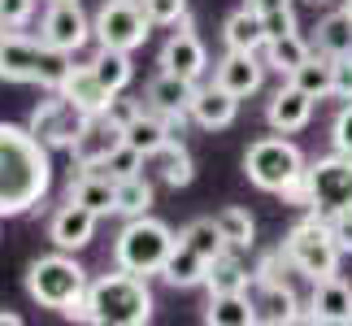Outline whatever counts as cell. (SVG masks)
I'll return each instance as SVG.
<instances>
[{
    "label": "cell",
    "instance_id": "1",
    "mask_svg": "<svg viewBox=\"0 0 352 326\" xmlns=\"http://www.w3.org/2000/svg\"><path fill=\"white\" fill-rule=\"evenodd\" d=\"M52 192V153L31 127L0 122V217L31 213Z\"/></svg>",
    "mask_w": 352,
    "mask_h": 326
},
{
    "label": "cell",
    "instance_id": "2",
    "mask_svg": "<svg viewBox=\"0 0 352 326\" xmlns=\"http://www.w3.org/2000/svg\"><path fill=\"white\" fill-rule=\"evenodd\" d=\"M153 292H148L144 274L131 270H113V274L91 279L87 301L78 309V322L91 326H148L153 322Z\"/></svg>",
    "mask_w": 352,
    "mask_h": 326
},
{
    "label": "cell",
    "instance_id": "3",
    "mask_svg": "<svg viewBox=\"0 0 352 326\" xmlns=\"http://www.w3.org/2000/svg\"><path fill=\"white\" fill-rule=\"evenodd\" d=\"M87 270L74 261V252H48V257H35L31 270H26V296L44 309H57L65 318H78V309L87 301Z\"/></svg>",
    "mask_w": 352,
    "mask_h": 326
},
{
    "label": "cell",
    "instance_id": "4",
    "mask_svg": "<svg viewBox=\"0 0 352 326\" xmlns=\"http://www.w3.org/2000/svg\"><path fill=\"white\" fill-rule=\"evenodd\" d=\"M70 57L44 44L39 35L26 31H5L0 35V78L18 87H39V91H57Z\"/></svg>",
    "mask_w": 352,
    "mask_h": 326
},
{
    "label": "cell",
    "instance_id": "5",
    "mask_svg": "<svg viewBox=\"0 0 352 326\" xmlns=\"http://www.w3.org/2000/svg\"><path fill=\"white\" fill-rule=\"evenodd\" d=\"M174 243H179V235H174L166 222H157L153 213L126 217V226H122L118 239H113V265L153 279V274H161V265H166Z\"/></svg>",
    "mask_w": 352,
    "mask_h": 326
},
{
    "label": "cell",
    "instance_id": "6",
    "mask_svg": "<svg viewBox=\"0 0 352 326\" xmlns=\"http://www.w3.org/2000/svg\"><path fill=\"white\" fill-rule=\"evenodd\" d=\"M283 252H287V261L296 274L305 279H327V274H340V243L331 235V217L322 213H305L300 222L287 230V239H283Z\"/></svg>",
    "mask_w": 352,
    "mask_h": 326
},
{
    "label": "cell",
    "instance_id": "7",
    "mask_svg": "<svg viewBox=\"0 0 352 326\" xmlns=\"http://www.w3.org/2000/svg\"><path fill=\"white\" fill-rule=\"evenodd\" d=\"M243 174H248V183L256 192L283 196V187L305 174V153L274 131V135H265V140L248 144V153H243Z\"/></svg>",
    "mask_w": 352,
    "mask_h": 326
},
{
    "label": "cell",
    "instance_id": "8",
    "mask_svg": "<svg viewBox=\"0 0 352 326\" xmlns=\"http://www.w3.org/2000/svg\"><path fill=\"white\" fill-rule=\"evenodd\" d=\"M148 31H153V22H148L140 0H104L96 9V18H91V39H96V48L135 52V48H144Z\"/></svg>",
    "mask_w": 352,
    "mask_h": 326
},
{
    "label": "cell",
    "instance_id": "9",
    "mask_svg": "<svg viewBox=\"0 0 352 326\" xmlns=\"http://www.w3.org/2000/svg\"><path fill=\"white\" fill-rule=\"evenodd\" d=\"M305 179H309V196H314L309 213L331 217V213L352 209V157L348 153H331V157L309 161Z\"/></svg>",
    "mask_w": 352,
    "mask_h": 326
},
{
    "label": "cell",
    "instance_id": "10",
    "mask_svg": "<svg viewBox=\"0 0 352 326\" xmlns=\"http://www.w3.org/2000/svg\"><path fill=\"white\" fill-rule=\"evenodd\" d=\"M26 127H31V135L48 148V153H70L74 135H78V127H83V113H78L61 91H48V96L31 109Z\"/></svg>",
    "mask_w": 352,
    "mask_h": 326
},
{
    "label": "cell",
    "instance_id": "11",
    "mask_svg": "<svg viewBox=\"0 0 352 326\" xmlns=\"http://www.w3.org/2000/svg\"><path fill=\"white\" fill-rule=\"evenodd\" d=\"M39 39L52 44L57 52L65 57H74V52H83L91 44V18L87 9L78 5V0H52L44 22H39Z\"/></svg>",
    "mask_w": 352,
    "mask_h": 326
},
{
    "label": "cell",
    "instance_id": "12",
    "mask_svg": "<svg viewBox=\"0 0 352 326\" xmlns=\"http://www.w3.org/2000/svg\"><path fill=\"white\" fill-rule=\"evenodd\" d=\"M157 65H161V70H170V74L192 78V83H200V78L209 74V48H205V39L192 31V22H179V31L161 44Z\"/></svg>",
    "mask_w": 352,
    "mask_h": 326
},
{
    "label": "cell",
    "instance_id": "13",
    "mask_svg": "<svg viewBox=\"0 0 352 326\" xmlns=\"http://www.w3.org/2000/svg\"><path fill=\"white\" fill-rule=\"evenodd\" d=\"M213 83H218L222 91H231L235 100H248L261 91L265 83V61H261V52H235V48H226V57L213 65Z\"/></svg>",
    "mask_w": 352,
    "mask_h": 326
},
{
    "label": "cell",
    "instance_id": "14",
    "mask_svg": "<svg viewBox=\"0 0 352 326\" xmlns=\"http://www.w3.org/2000/svg\"><path fill=\"white\" fill-rule=\"evenodd\" d=\"M57 91H61V96L70 100L83 118H87V113H104V109H109V100H113V91L96 78L91 61H74V57H70V65H65Z\"/></svg>",
    "mask_w": 352,
    "mask_h": 326
},
{
    "label": "cell",
    "instance_id": "15",
    "mask_svg": "<svg viewBox=\"0 0 352 326\" xmlns=\"http://www.w3.org/2000/svg\"><path fill=\"white\" fill-rule=\"evenodd\" d=\"M118 144H122V122H113L109 113H87L70 144V157L74 166H100Z\"/></svg>",
    "mask_w": 352,
    "mask_h": 326
},
{
    "label": "cell",
    "instance_id": "16",
    "mask_svg": "<svg viewBox=\"0 0 352 326\" xmlns=\"http://www.w3.org/2000/svg\"><path fill=\"white\" fill-rule=\"evenodd\" d=\"M192 100H196V83L183 78V74L157 70L144 83V105L157 109L161 118H192Z\"/></svg>",
    "mask_w": 352,
    "mask_h": 326
},
{
    "label": "cell",
    "instance_id": "17",
    "mask_svg": "<svg viewBox=\"0 0 352 326\" xmlns=\"http://www.w3.org/2000/svg\"><path fill=\"white\" fill-rule=\"evenodd\" d=\"M305 322H327V326H348L352 322V283L340 274L314 279V296H309Z\"/></svg>",
    "mask_w": 352,
    "mask_h": 326
},
{
    "label": "cell",
    "instance_id": "18",
    "mask_svg": "<svg viewBox=\"0 0 352 326\" xmlns=\"http://www.w3.org/2000/svg\"><path fill=\"white\" fill-rule=\"evenodd\" d=\"M96 222H100V213H91L87 205L65 200V205L52 213V222H48V239L57 243L61 252H83L87 243L96 239Z\"/></svg>",
    "mask_w": 352,
    "mask_h": 326
},
{
    "label": "cell",
    "instance_id": "19",
    "mask_svg": "<svg viewBox=\"0 0 352 326\" xmlns=\"http://www.w3.org/2000/svg\"><path fill=\"white\" fill-rule=\"evenodd\" d=\"M314 96L309 91H300L287 78L274 96H270V105H265V122H270V131H278V135H296V131H305L309 122H314Z\"/></svg>",
    "mask_w": 352,
    "mask_h": 326
},
{
    "label": "cell",
    "instance_id": "20",
    "mask_svg": "<svg viewBox=\"0 0 352 326\" xmlns=\"http://www.w3.org/2000/svg\"><path fill=\"white\" fill-rule=\"evenodd\" d=\"M65 200H74V205H87L91 213L109 217V213H113V179H109L100 166H78V174H70Z\"/></svg>",
    "mask_w": 352,
    "mask_h": 326
},
{
    "label": "cell",
    "instance_id": "21",
    "mask_svg": "<svg viewBox=\"0 0 352 326\" xmlns=\"http://www.w3.org/2000/svg\"><path fill=\"white\" fill-rule=\"evenodd\" d=\"M235 118H239V100L231 96V91H222L218 83L196 87L192 122H196L200 131H226V127H235Z\"/></svg>",
    "mask_w": 352,
    "mask_h": 326
},
{
    "label": "cell",
    "instance_id": "22",
    "mask_svg": "<svg viewBox=\"0 0 352 326\" xmlns=\"http://www.w3.org/2000/svg\"><path fill=\"white\" fill-rule=\"evenodd\" d=\"M205 274H209V261L200 252H192L187 243H174L166 265H161V279H166V287H174V292L205 287Z\"/></svg>",
    "mask_w": 352,
    "mask_h": 326
},
{
    "label": "cell",
    "instance_id": "23",
    "mask_svg": "<svg viewBox=\"0 0 352 326\" xmlns=\"http://www.w3.org/2000/svg\"><path fill=\"white\" fill-rule=\"evenodd\" d=\"M252 305H256V322H265V326L305 322V314H300V301L292 296V287H287V283H270V287H256Z\"/></svg>",
    "mask_w": 352,
    "mask_h": 326
},
{
    "label": "cell",
    "instance_id": "24",
    "mask_svg": "<svg viewBox=\"0 0 352 326\" xmlns=\"http://www.w3.org/2000/svg\"><path fill=\"white\" fill-rule=\"evenodd\" d=\"M265 39H270V35H265L261 13L248 9V5L235 9L231 18L222 22V44H226V48H235V52H261V48H265Z\"/></svg>",
    "mask_w": 352,
    "mask_h": 326
},
{
    "label": "cell",
    "instance_id": "25",
    "mask_svg": "<svg viewBox=\"0 0 352 326\" xmlns=\"http://www.w3.org/2000/svg\"><path fill=\"white\" fill-rule=\"evenodd\" d=\"M205 287H209V296H222V292H248V287H252V270H248V261H243L235 248H226V252H218V257L209 261Z\"/></svg>",
    "mask_w": 352,
    "mask_h": 326
},
{
    "label": "cell",
    "instance_id": "26",
    "mask_svg": "<svg viewBox=\"0 0 352 326\" xmlns=\"http://www.w3.org/2000/svg\"><path fill=\"white\" fill-rule=\"evenodd\" d=\"M122 140H126L131 148H140L144 157H153V153H161V148L170 144V127H166V118L157 113V109H140L126 127H122Z\"/></svg>",
    "mask_w": 352,
    "mask_h": 326
},
{
    "label": "cell",
    "instance_id": "27",
    "mask_svg": "<svg viewBox=\"0 0 352 326\" xmlns=\"http://www.w3.org/2000/svg\"><path fill=\"white\" fill-rule=\"evenodd\" d=\"M309 52H314V44H309L300 31H292V35L265 39L261 61H265V70H274V74H283V78H292V74H296V65H300Z\"/></svg>",
    "mask_w": 352,
    "mask_h": 326
},
{
    "label": "cell",
    "instance_id": "28",
    "mask_svg": "<svg viewBox=\"0 0 352 326\" xmlns=\"http://www.w3.org/2000/svg\"><path fill=\"white\" fill-rule=\"evenodd\" d=\"M205 322L209 326H256V305L248 292H222L209 296L205 305Z\"/></svg>",
    "mask_w": 352,
    "mask_h": 326
},
{
    "label": "cell",
    "instance_id": "29",
    "mask_svg": "<svg viewBox=\"0 0 352 326\" xmlns=\"http://www.w3.org/2000/svg\"><path fill=\"white\" fill-rule=\"evenodd\" d=\"M314 31H318L314 35V52H327L331 61L335 57H352V18L344 9H331Z\"/></svg>",
    "mask_w": 352,
    "mask_h": 326
},
{
    "label": "cell",
    "instance_id": "30",
    "mask_svg": "<svg viewBox=\"0 0 352 326\" xmlns=\"http://www.w3.org/2000/svg\"><path fill=\"white\" fill-rule=\"evenodd\" d=\"M148 161L157 166L161 183L174 187V192H179V187H187V183L196 179V161H192V153H187V144H183V140H170L166 148H161V153H153Z\"/></svg>",
    "mask_w": 352,
    "mask_h": 326
},
{
    "label": "cell",
    "instance_id": "31",
    "mask_svg": "<svg viewBox=\"0 0 352 326\" xmlns=\"http://www.w3.org/2000/svg\"><path fill=\"white\" fill-rule=\"evenodd\" d=\"M91 70H96V78L113 91V96H122V91L131 87V78H135L131 52H122V48H96V57H91Z\"/></svg>",
    "mask_w": 352,
    "mask_h": 326
},
{
    "label": "cell",
    "instance_id": "32",
    "mask_svg": "<svg viewBox=\"0 0 352 326\" xmlns=\"http://www.w3.org/2000/svg\"><path fill=\"white\" fill-rule=\"evenodd\" d=\"M331 78H335V61L327 57V52H309V57L296 65L292 83L300 91H309L314 100H327L331 96Z\"/></svg>",
    "mask_w": 352,
    "mask_h": 326
},
{
    "label": "cell",
    "instance_id": "33",
    "mask_svg": "<svg viewBox=\"0 0 352 326\" xmlns=\"http://www.w3.org/2000/svg\"><path fill=\"white\" fill-rule=\"evenodd\" d=\"M213 222H218L226 248H235V252H252V248H256V217H252L248 209L226 205L218 217H213Z\"/></svg>",
    "mask_w": 352,
    "mask_h": 326
},
{
    "label": "cell",
    "instance_id": "34",
    "mask_svg": "<svg viewBox=\"0 0 352 326\" xmlns=\"http://www.w3.org/2000/svg\"><path fill=\"white\" fill-rule=\"evenodd\" d=\"M153 200H157V192H153V183H148L144 174H131V179H118L113 183V213H122V217L148 213V209H153Z\"/></svg>",
    "mask_w": 352,
    "mask_h": 326
},
{
    "label": "cell",
    "instance_id": "35",
    "mask_svg": "<svg viewBox=\"0 0 352 326\" xmlns=\"http://www.w3.org/2000/svg\"><path fill=\"white\" fill-rule=\"evenodd\" d=\"M179 243H187V248L200 252L205 261H213L218 252H226V239H222V230H218L213 217H196V222H187L179 230Z\"/></svg>",
    "mask_w": 352,
    "mask_h": 326
},
{
    "label": "cell",
    "instance_id": "36",
    "mask_svg": "<svg viewBox=\"0 0 352 326\" xmlns=\"http://www.w3.org/2000/svg\"><path fill=\"white\" fill-rule=\"evenodd\" d=\"M144 161H148V157L140 153V148H131L126 140H122V144L113 148V153L100 161V170H104V174H109V179L118 183V179H131V174H144Z\"/></svg>",
    "mask_w": 352,
    "mask_h": 326
},
{
    "label": "cell",
    "instance_id": "37",
    "mask_svg": "<svg viewBox=\"0 0 352 326\" xmlns=\"http://www.w3.org/2000/svg\"><path fill=\"white\" fill-rule=\"evenodd\" d=\"M153 26H179L187 22V0H140Z\"/></svg>",
    "mask_w": 352,
    "mask_h": 326
},
{
    "label": "cell",
    "instance_id": "38",
    "mask_svg": "<svg viewBox=\"0 0 352 326\" xmlns=\"http://www.w3.org/2000/svg\"><path fill=\"white\" fill-rule=\"evenodd\" d=\"M292 270V261H287V252L283 248H274V252H265L261 261H256V270H252V287H270V283H283V274Z\"/></svg>",
    "mask_w": 352,
    "mask_h": 326
},
{
    "label": "cell",
    "instance_id": "39",
    "mask_svg": "<svg viewBox=\"0 0 352 326\" xmlns=\"http://www.w3.org/2000/svg\"><path fill=\"white\" fill-rule=\"evenodd\" d=\"M35 5L39 0H0V26L5 31H22L35 18Z\"/></svg>",
    "mask_w": 352,
    "mask_h": 326
},
{
    "label": "cell",
    "instance_id": "40",
    "mask_svg": "<svg viewBox=\"0 0 352 326\" xmlns=\"http://www.w3.org/2000/svg\"><path fill=\"white\" fill-rule=\"evenodd\" d=\"M331 144H335V153L352 157V100H344V109L331 122Z\"/></svg>",
    "mask_w": 352,
    "mask_h": 326
},
{
    "label": "cell",
    "instance_id": "41",
    "mask_svg": "<svg viewBox=\"0 0 352 326\" xmlns=\"http://www.w3.org/2000/svg\"><path fill=\"white\" fill-rule=\"evenodd\" d=\"M331 100H352V57H335V78H331Z\"/></svg>",
    "mask_w": 352,
    "mask_h": 326
},
{
    "label": "cell",
    "instance_id": "42",
    "mask_svg": "<svg viewBox=\"0 0 352 326\" xmlns=\"http://www.w3.org/2000/svg\"><path fill=\"white\" fill-rule=\"evenodd\" d=\"M261 22H265V35H270V39L296 31V13H292V5H287V9H270V13H261Z\"/></svg>",
    "mask_w": 352,
    "mask_h": 326
},
{
    "label": "cell",
    "instance_id": "43",
    "mask_svg": "<svg viewBox=\"0 0 352 326\" xmlns=\"http://www.w3.org/2000/svg\"><path fill=\"white\" fill-rule=\"evenodd\" d=\"M331 235H335V243H340V252L352 257V209L331 213Z\"/></svg>",
    "mask_w": 352,
    "mask_h": 326
},
{
    "label": "cell",
    "instance_id": "44",
    "mask_svg": "<svg viewBox=\"0 0 352 326\" xmlns=\"http://www.w3.org/2000/svg\"><path fill=\"white\" fill-rule=\"evenodd\" d=\"M140 109H144V96H140V100H126V96H113V100H109V109H104V113H109L113 122H122V127H126V122H131L135 113H140Z\"/></svg>",
    "mask_w": 352,
    "mask_h": 326
},
{
    "label": "cell",
    "instance_id": "45",
    "mask_svg": "<svg viewBox=\"0 0 352 326\" xmlns=\"http://www.w3.org/2000/svg\"><path fill=\"white\" fill-rule=\"evenodd\" d=\"M292 0H248V9H256V13H270V9H287Z\"/></svg>",
    "mask_w": 352,
    "mask_h": 326
},
{
    "label": "cell",
    "instance_id": "46",
    "mask_svg": "<svg viewBox=\"0 0 352 326\" xmlns=\"http://www.w3.org/2000/svg\"><path fill=\"white\" fill-rule=\"evenodd\" d=\"M18 322H22L18 314H5V309H0V326H18Z\"/></svg>",
    "mask_w": 352,
    "mask_h": 326
},
{
    "label": "cell",
    "instance_id": "47",
    "mask_svg": "<svg viewBox=\"0 0 352 326\" xmlns=\"http://www.w3.org/2000/svg\"><path fill=\"white\" fill-rule=\"evenodd\" d=\"M305 5H314V9L322 5V9H327V5H335V0H305Z\"/></svg>",
    "mask_w": 352,
    "mask_h": 326
},
{
    "label": "cell",
    "instance_id": "48",
    "mask_svg": "<svg viewBox=\"0 0 352 326\" xmlns=\"http://www.w3.org/2000/svg\"><path fill=\"white\" fill-rule=\"evenodd\" d=\"M340 9H344V13H348V18H352V0H344V5H340Z\"/></svg>",
    "mask_w": 352,
    "mask_h": 326
},
{
    "label": "cell",
    "instance_id": "49",
    "mask_svg": "<svg viewBox=\"0 0 352 326\" xmlns=\"http://www.w3.org/2000/svg\"><path fill=\"white\" fill-rule=\"evenodd\" d=\"M0 35H5V26H0Z\"/></svg>",
    "mask_w": 352,
    "mask_h": 326
},
{
    "label": "cell",
    "instance_id": "50",
    "mask_svg": "<svg viewBox=\"0 0 352 326\" xmlns=\"http://www.w3.org/2000/svg\"><path fill=\"white\" fill-rule=\"evenodd\" d=\"M48 5H52V0H48Z\"/></svg>",
    "mask_w": 352,
    "mask_h": 326
}]
</instances>
